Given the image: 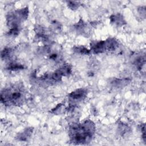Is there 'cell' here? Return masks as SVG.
Listing matches in <instances>:
<instances>
[{
  "label": "cell",
  "instance_id": "obj_11",
  "mask_svg": "<svg viewBox=\"0 0 146 146\" xmlns=\"http://www.w3.org/2000/svg\"><path fill=\"white\" fill-rule=\"evenodd\" d=\"M74 51L76 53L83 54V55H87L90 53V50H88L86 47L83 46H75L74 47Z\"/></svg>",
  "mask_w": 146,
  "mask_h": 146
},
{
  "label": "cell",
  "instance_id": "obj_5",
  "mask_svg": "<svg viewBox=\"0 0 146 146\" xmlns=\"http://www.w3.org/2000/svg\"><path fill=\"white\" fill-rule=\"evenodd\" d=\"M75 29L76 31L81 35L87 36L90 33V29L88 25L83 21L80 20L75 25Z\"/></svg>",
  "mask_w": 146,
  "mask_h": 146
},
{
  "label": "cell",
  "instance_id": "obj_13",
  "mask_svg": "<svg viewBox=\"0 0 146 146\" xmlns=\"http://www.w3.org/2000/svg\"><path fill=\"white\" fill-rule=\"evenodd\" d=\"M12 55V50L10 48H4L1 51V58L2 59H9Z\"/></svg>",
  "mask_w": 146,
  "mask_h": 146
},
{
  "label": "cell",
  "instance_id": "obj_14",
  "mask_svg": "<svg viewBox=\"0 0 146 146\" xmlns=\"http://www.w3.org/2000/svg\"><path fill=\"white\" fill-rule=\"evenodd\" d=\"M80 3L76 1H68L67 6L71 10H76L80 6Z\"/></svg>",
  "mask_w": 146,
  "mask_h": 146
},
{
  "label": "cell",
  "instance_id": "obj_15",
  "mask_svg": "<svg viewBox=\"0 0 146 146\" xmlns=\"http://www.w3.org/2000/svg\"><path fill=\"white\" fill-rule=\"evenodd\" d=\"M64 108L63 107V105H62L61 104H59L52 110V112L55 114H59L62 112V110Z\"/></svg>",
  "mask_w": 146,
  "mask_h": 146
},
{
  "label": "cell",
  "instance_id": "obj_7",
  "mask_svg": "<svg viewBox=\"0 0 146 146\" xmlns=\"http://www.w3.org/2000/svg\"><path fill=\"white\" fill-rule=\"evenodd\" d=\"M105 41L106 51H112L115 50L119 46V43L117 40L113 38H108Z\"/></svg>",
  "mask_w": 146,
  "mask_h": 146
},
{
  "label": "cell",
  "instance_id": "obj_2",
  "mask_svg": "<svg viewBox=\"0 0 146 146\" xmlns=\"http://www.w3.org/2000/svg\"><path fill=\"white\" fill-rule=\"evenodd\" d=\"M24 99V89L20 84H14L1 91V101L6 106H19Z\"/></svg>",
  "mask_w": 146,
  "mask_h": 146
},
{
  "label": "cell",
  "instance_id": "obj_10",
  "mask_svg": "<svg viewBox=\"0 0 146 146\" xmlns=\"http://www.w3.org/2000/svg\"><path fill=\"white\" fill-rule=\"evenodd\" d=\"M118 129H119V133L123 136L125 135H128L129 133L131 132L129 127L127 125L123 123L119 124Z\"/></svg>",
  "mask_w": 146,
  "mask_h": 146
},
{
  "label": "cell",
  "instance_id": "obj_8",
  "mask_svg": "<svg viewBox=\"0 0 146 146\" xmlns=\"http://www.w3.org/2000/svg\"><path fill=\"white\" fill-rule=\"evenodd\" d=\"M33 133V128L29 127L24 129L23 131L19 133L17 138L20 141H27L31 136Z\"/></svg>",
  "mask_w": 146,
  "mask_h": 146
},
{
  "label": "cell",
  "instance_id": "obj_9",
  "mask_svg": "<svg viewBox=\"0 0 146 146\" xmlns=\"http://www.w3.org/2000/svg\"><path fill=\"white\" fill-rule=\"evenodd\" d=\"M57 70L62 76H67L71 72V67L68 64H64L57 69Z\"/></svg>",
  "mask_w": 146,
  "mask_h": 146
},
{
  "label": "cell",
  "instance_id": "obj_3",
  "mask_svg": "<svg viewBox=\"0 0 146 146\" xmlns=\"http://www.w3.org/2000/svg\"><path fill=\"white\" fill-rule=\"evenodd\" d=\"M87 94V92L86 90L83 88H79L71 92L68 95V98L72 102H79L84 99Z\"/></svg>",
  "mask_w": 146,
  "mask_h": 146
},
{
  "label": "cell",
  "instance_id": "obj_1",
  "mask_svg": "<svg viewBox=\"0 0 146 146\" xmlns=\"http://www.w3.org/2000/svg\"><path fill=\"white\" fill-rule=\"evenodd\" d=\"M95 132V124L91 120H87L79 124H72L69 129V136L72 143L84 144L91 141Z\"/></svg>",
  "mask_w": 146,
  "mask_h": 146
},
{
  "label": "cell",
  "instance_id": "obj_6",
  "mask_svg": "<svg viewBox=\"0 0 146 146\" xmlns=\"http://www.w3.org/2000/svg\"><path fill=\"white\" fill-rule=\"evenodd\" d=\"M110 20L111 23L117 26H123L126 23L123 16L119 13L111 15L110 18Z\"/></svg>",
  "mask_w": 146,
  "mask_h": 146
},
{
  "label": "cell",
  "instance_id": "obj_4",
  "mask_svg": "<svg viewBox=\"0 0 146 146\" xmlns=\"http://www.w3.org/2000/svg\"><path fill=\"white\" fill-rule=\"evenodd\" d=\"M90 50L94 54H100L106 51L105 41L99 40L96 42H92L91 43Z\"/></svg>",
  "mask_w": 146,
  "mask_h": 146
},
{
  "label": "cell",
  "instance_id": "obj_12",
  "mask_svg": "<svg viewBox=\"0 0 146 146\" xmlns=\"http://www.w3.org/2000/svg\"><path fill=\"white\" fill-rule=\"evenodd\" d=\"M23 68H24L23 65L15 62H10V63H9L7 67V68L8 70H12V71H17L19 70H22L23 69Z\"/></svg>",
  "mask_w": 146,
  "mask_h": 146
}]
</instances>
